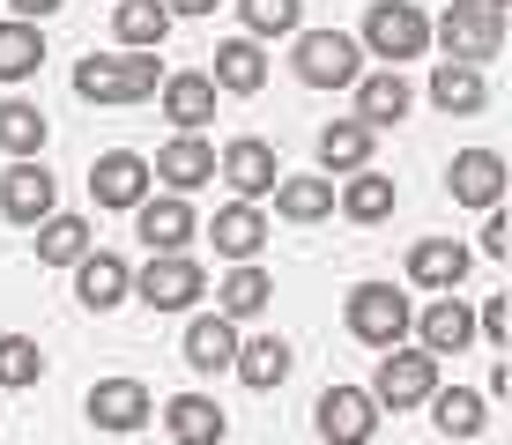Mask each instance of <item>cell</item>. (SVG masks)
Here are the masks:
<instances>
[{
	"mask_svg": "<svg viewBox=\"0 0 512 445\" xmlns=\"http://www.w3.org/2000/svg\"><path fill=\"white\" fill-rule=\"evenodd\" d=\"M156 82H164V67H156V52H90V60H75V97L82 104H141L156 97Z\"/></svg>",
	"mask_w": 512,
	"mask_h": 445,
	"instance_id": "obj_1",
	"label": "cell"
},
{
	"mask_svg": "<svg viewBox=\"0 0 512 445\" xmlns=\"http://www.w3.org/2000/svg\"><path fill=\"white\" fill-rule=\"evenodd\" d=\"M431 38L446 45V60H461V67L498 60V45H505V0H453V8L431 23Z\"/></svg>",
	"mask_w": 512,
	"mask_h": 445,
	"instance_id": "obj_2",
	"label": "cell"
},
{
	"mask_svg": "<svg viewBox=\"0 0 512 445\" xmlns=\"http://www.w3.org/2000/svg\"><path fill=\"white\" fill-rule=\"evenodd\" d=\"M357 60H364V45L349 30H297V45H290V67L305 89H349L364 75Z\"/></svg>",
	"mask_w": 512,
	"mask_h": 445,
	"instance_id": "obj_3",
	"label": "cell"
},
{
	"mask_svg": "<svg viewBox=\"0 0 512 445\" xmlns=\"http://www.w3.org/2000/svg\"><path fill=\"white\" fill-rule=\"evenodd\" d=\"M431 45V15L416 8V0H372L364 8V52L386 67H401V60H416V52Z\"/></svg>",
	"mask_w": 512,
	"mask_h": 445,
	"instance_id": "obj_4",
	"label": "cell"
},
{
	"mask_svg": "<svg viewBox=\"0 0 512 445\" xmlns=\"http://www.w3.org/2000/svg\"><path fill=\"white\" fill-rule=\"evenodd\" d=\"M342 319H349V334H357L364 349H394L416 312H409V297H401L394 282H357L349 305H342Z\"/></svg>",
	"mask_w": 512,
	"mask_h": 445,
	"instance_id": "obj_5",
	"label": "cell"
},
{
	"mask_svg": "<svg viewBox=\"0 0 512 445\" xmlns=\"http://www.w3.org/2000/svg\"><path fill=\"white\" fill-rule=\"evenodd\" d=\"M364 394H372L379 408H416V401H431V394H438V356L394 342V349L379 356V379L364 386Z\"/></svg>",
	"mask_w": 512,
	"mask_h": 445,
	"instance_id": "obj_6",
	"label": "cell"
},
{
	"mask_svg": "<svg viewBox=\"0 0 512 445\" xmlns=\"http://www.w3.org/2000/svg\"><path fill=\"white\" fill-rule=\"evenodd\" d=\"M134 290H141L149 312H186L193 297H208V275H201V260H186V253H149V267L134 275Z\"/></svg>",
	"mask_w": 512,
	"mask_h": 445,
	"instance_id": "obj_7",
	"label": "cell"
},
{
	"mask_svg": "<svg viewBox=\"0 0 512 445\" xmlns=\"http://www.w3.org/2000/svg\"><path fill=\"white\" fill-rule=\"evenodd\" d=\"M312 423H320L327 445H364L379 431V401L364 394V386H327L320 408H312Z\"/></svg>",
	"mask_w": 512,
	"mask_h": 445,
	"instance_id": "obj_8",
	"label": "cell"
},
{
	"mask_svg": "<svg viewBox=\"0 0 512 445\" xmlns=\"http://www.w3.org/2000/svg\"><path fill=\"white\" fill-rule=\"evenodd\" d=\"M216 178L238 193V201H260V193H275V178H282V164H275V149L260 134H238L231 149L216 156Z\"/></svg>",
	"mask_w": 512,
	"mask_h": 445,
	"instance_id": "obj_9",
	"label": "cell"
},
{
	"mask_svg": "<svg viewBox=\"0 0 512 445\" xmlns=\"http://www.w3.org/2000/svg\"><path fill=\"white\" fill-rule=\"evenodd\" d=\"M0 216L23 223V230L52 216V171L38 164V156H15V164L0 171Z\"/></svg>",
	"mask_w": 512,
	"mask_h": 445,
	"instance_id": "obj_10",
	"label": "cell"
},
{
	"mask_svg": "<svg viewBox=\"0 0 512 445\" xmlns=\"http://www.w3.org/2000/svg\"><path fill=\"white\" fill-rule=\"evenodd\" d=\"M149 156H134V149H104L97 164H90V193H97V208H134V201H149Z\"/></svg>",
	"mask_w": 512,
	"mask_h": 445,
	"instance_id": "obj_11",
	"label": "cell"
},
{
	"mask_svg": "<svg viewBox=\"0 0 512 445\" xmlns=\"http://www.w3.org/2000/svg\"><path fill=\"white\" fill-rule=\"evenodd\" d=\"M134 230H141L149 253H186V238H193L186 193H149V201H134Z\"/></svg>",
	"mask_w": 512,
	"mask_h": 445,
	"instance_id": "obj_12",
	"label": "cell"
},
{
	"mask_svg": "<svg viewBox=\"0 0 512 445\" xmlns=\"http://www.w3.org/2000/svg\"><path fill=\"white\" fill-rule=\"evenodd\" d=\"M149 416H156V401H149L141 379H97L90 386V423L97 431H141Z\"/></svg>",
	"mask_w": 512,
	"mask_h": 445,
	"instance_id": "obj_13",
	"label": "cell"
},
{
	"mask_svg": "<svg viewBox=\"0 0 512 445\" xmlns=\"http://www.w3.org/2000/svg\"><path fill=\"white\" fill-rule=\"evenodd\" d=\"M127 290H134V267L119 260V253H97V245H90V253L75 260V297H82L90 312H112V305H127Z\"/></svg>",
	"mask_w": 512,
	"mask_h": 445,
	"instance_id": "obj_14",
	"label": "cell"
},
{
	"mask_svg": "<svg viewBox=\"0 0 512 445\" xmlns=\"http://www.w3.org/2000/svg\"><path fill=\"white\" fill-rule=\"evenodd\" d=\"M446 186H453V201H468V208H498V193H505V156L498 149H461L446 164Z\"/></svg>",
	"mask_w": 512,
	"mask_h": 445,
	"instance_id": "obj_15",
	"label": "cell"
},
{
	"mask_svg": "<svg viewBox=\"0 0 512 445\" xmlns=\"http://www.w3.org/2000/svg\"><path fill=\"white\" fill-rule=\"evenodd\" d=\"M149 178H164L171 193H201L208 178H216V149H208L201 134H179V141H164V149H156Z\"/></svg>",
	"mask_w": 512,
	"mask_h": 445,
	"instance_id": "obj_16",
	"label": "cell"
},
{
	"mask_svg": "<svg viewBox=\"0 0 512 445\" xmlns=\"http://www.w3.org/2000/svg\"><path fill=\"white\" fill-rule=\"evenodd\" d=\"M409 75H401V67H379V75H357V119L364 127H394V119H409Z\"/></svg>",
	"mask_w": 512,
	"mask_h": 445,
	"instance_id": "obj_17",
	"label": "cell"
},
{
	"mask_svg": "<svg viewBox=\"0 0 512 445\" xmlns=\"http://www.w3.org/2000/svg\"><path fill=\"white\" fill-rule=\"evenodd\" d=\"M409 327L423 334V349H431V356H461L468 342H475V312L461 305V297H438V305H423V319H409Z\"/></svg>",
	"mask_w": 512,
	"mask_h": 445,
	"instance_id": "obj_18",
	"label": "cell"
},
{
	"mask_svg": "<svg viewBox=\"0 0 512 445\" xmlns=\"http://www.w3.org/2000/svg\"><path fill=\"white\" fill-rule=\"evenodd\" d=\"M231 356H238V319H223V312H201V319L186 327V364L201 371V379L231 371Z\"/></svg>",
	"mask_w": 512,
	"mask_h": 445,
	"instance_id": "obj_19",
	"label": "cell"
},
{
	"mask_svg": "<svg viewBox=\"0 0 512 445\" xmlns=\"http://www.w3.org/2000/svg\"><path fill=\"white\" fill-rule=\"evenodd\" d=\"M156 89H164V119L179 134H201L208 119H216V82L208 75H164Z\"/></svg>",
	"mask_w": 512,
	"mask_h": 445,
	"instance_id": "obj_20",
	"label": "cell"
},
{
	"mask_svg": "<svg viewBox=\"0 0 512 445\" xmlns=\"http://www.w3.org/2000/svg\"><path fill=\"white\" fill-rule=\"evenodd\" d=\"M164 431L179 438V445H223L231 416H223L208 394H179V401H164Z\"/></svg>",
	"mask_w": 512,
	"mask_h": 445,
	"instance_id": "obj_21",
	"label": "cell"
},
{
	"mask_svg": "<svg viewBox=\"0 0 512 445\" xmlns=\"http://www.w3.org/2000/svg\"><path fill=\"white\" fill-rule=\"evenodd\" d=\"M461 275H468V245L461 238H416L409 245V282H423V290H453Z\"/></svg>",
	"mask_w": 512,
	"mask_h": 445,
	"instance_id": "obj_22",
	"label": "cell"
},
{
	"mask_svg": "<svg viewBox=\"0 0 512 445\" xmlns=\"http://www.w3.org/2000/svg\"><path fill=\"white\" fill-rule=\"evenodd\" d=\"M216 89H231V97H253L260 82H268V52H260V38H223L216 45V75H208Z\"/></svg>",
	"mask_w": 512,
	"mask_h": 445,
	"instance_id": "obj_23",
	"label": "cell"
},
{
	"mask_svg": "<svg viewBox=\"0 0 512 445\" xmlns=\"http://www.w3.org/2000/svg\"><path fill=\"white\" fill-rule=\"evenodd\" d=\"M483 97H490V82H483V67H461V60H438L431 67V104H438V112H483Z\"/></svg>",
	"mask_w": 512,
	"mask_h": 445,
	"instance_id": "obj_24",
	"label": "cell"
},
{
	"mask_svg": "<svg viewBox=\"0 0 512 445\" xmlns=\"http://www.w3.org/2000/svg\"><path fill=\"white\" fill-rule=\"evenodd\" d=\"M208 238H216L223 260H253L260 245H268V216H260L253 201H231V208H216V230H208Z\"/></svg>",
	"mask_w": 512,
	"mask_h": 445,
	"instance_id": "obj_25",
	"label": "cell"
},
{
	"mask_svg": "<svg viewBox=\"0 0 512 445\" xmlns=\"http://www.w3.org/2000/svg\"><path fill=\"white\" fill-rule=\"evenodd\" d=\"M112 30H119V45H127V52H156L171 38V8H164V0H119Z\"/></svg>",
	"mask_w": 512,
	"mask_h": 445,
	"instance_id": "obj_26",
	"label": "cell"
},
{
	"mask_svg": "<svg viewBox=\"0 0 512 445\" xmlns=\"http://www.w3.org/2000/svg\"><path fill=\"white\" fill-rule=\"evenodd\" d=\"M231 371L253 394H268V386H282L290 379V342L282 334H260V342H238V356H231Z\"/></svg>",
	"mask_w": 512,
	"mask_h": 445,
	"instance_id": "obj_27",
	"label": "cell"
},
{
	"mask_svg": "<svg viewBox=\"0 0 512 445\" xmlns=\"http://www.w3.org/2000/svg\"><path fill=\"white\" fill-rule=\"evenodd\" d=\"M342 216H349V223H386V216H394V178L372 171V164L349 171V186H342Z\"/></svg>",
	"mask_w": 512,
	"mask_h": 445,
	"instance_id": "obj_28",
	"label": "cell"
},
{
	"mask_svg": "<svg viewBox=\"0 0 512 445\" xmlns=\"http://www.w3.org/2000/svg\"><path fill=\"white\" fill-rule=\"evenodd\" d=\"M223 319H253V312H268V297H275V275L268 267H253V260H238L231 275H223Z\"/></svg>",
	"mask_w": 512,
	"mask_h": 445,
	"instance_id": "obj_29",
	"label": "cell"
},
{
	"mask_svg": "<svg viewBox=\"0 0 512 445\" xmlns=\"http://www.w3.org/2000/svg\"><path fill=\"white\" fill-rule=\"evenodd\" d=\"M45 67V38H38V23H0V82H30Z\"/></svg>",
	"mask_w": 512,
	"mask_h": 445,
	"instance_id": "obj_30",
	"label": "cell"
},
{
	"mask_svg": "<svg viewBox=\"0 0 512 445\" xmlns=\"http://www.w3.org/2000/svg\"><path fill=\"white\" fill-rule=\"evenodd\" d=\"M30 230H38V260H45V267H75V260L97 245L82 216H45V223H30Z\"/></svg>",
	"mask_w": 512,
	"mask_h": 445,
	"instance_id": "obj_31",
	"label": "cell"
},
{
	"mask_svg": "<svg viewBox=\"0 0 512 445\" xmlns=\"http://www.w3.org/2000/svg\"><path fill=\"white\" fill-rule=\"evenodd\" d=\"M45 134H52V119H45L30 97H8V104H0V149H8V156H38Z\"/></svg>",
	"mask_w": 512,
	"mask_h": 445,
	"instance_id": "obj_32",
	"label": "cell"
},
{
	"mask_svg": "<svg viewBox=\"0 0 512 445\" xmlns=\"http://www.w3.org/2000/svg\"><path fill=\"white\" fill-rule=\"evenodd\" d=\"M320 164L327 171H364V164H372V127H364V119H334V127H320Z\"/></svg>",
	"mask_w": 512,
	"mask_h": 445,
	"instance_id": "obj_33",
	"label": "cell"
},
{
	"mask_svg": "<svg viewBox=\"0 0 512 445\" xmlns=\"http://www.w3.org/2000/svg\"><path fill=\"white\" fill-rule=\"evenodd\" d=\"M327 208H334V178H275V216L320 223Z\"/></svg>",
	"mask_w": 512,
	"mask_h": 445,
	"instance_id": "obj_34",
	"label": "cell"
},
{
	"mask_svg": "<svg viewBox=\"0 0 512 445\" xmlns=\"http://www.w3.org/2000/svg\"><path fill=\"white\" fill-rule=\"evenodd\" d=\"M238 15H245V38H297L305 0H238Z\"/></svg>",
	"mask_w": 512,
	"mask_h": 445,
	"instance_id": "obj_35",
	"label": "cell"
},
{
	"mask_svg": "<svg viewBox=\"0 0 512 445\" xmlns=\"http://www.w3.org/2000/svg\"><path fill=\"white\" fill-rule=\"evenodd\" d=\"M431 408H438V431L446 438H475L483 431V394H468V386H446V394H431Z\"/></svg>",
	"mask_w": 512,
	"mask_h": 445,
	"instance_id": "obj_36",
	"label": "cell"
},
{
	"mask_svg": "<svg viewBox=\"0 0 512 445\" xmlns=\"http://www.w3.org/2000/svg\"><path fill=\"white\" fill-rule=\"evenodd\" d=\"M45 379V349L30 334H0V386H38Z\"/></svg>",
	"mask_w": 512,
	"mask_h": 445,
	"instance_id": "obj_37",
	"label": "cell"
},
{
	"mask_svg": "<svg viewBox=\"0 0 512 445\" xmlns=\"http://www.w3.org/2000/svg\"><path fill=\"white\" fill-rule=\"evenodd\" d=\"M475 327H483V342H490V349H505V334H512V305H505V297H490Z\"/></svg>",
	"mask_w": 512,
	"mask_h": 445,
	"instance_id": "obj_38",
	"label": "cell"
},
{
	"mask_svg": "<svg viewBox=\"0 0 512 445\" xmlns=\"http://www.w3.org/2000/svg\"><path fill=\"white\" fill-rule=\"evenodd\" d=\"M483 253H490V260H505V253H512V230H505L498 208H490V223H483Z\"/></svg>",
	"mask_w": 512,
	"mask_h": 445,
	"instance_id": "obj_39",
	"label": "cell"
},
{
	"mask_svg": "<svg viewBox=\"0 0 512 445\" xmlns=\"http://www.w3.org/2000/svg\"><path fill=\"white\" fill-rule=\"evenodd\" d=\"M8 8L23 15V23H45V15H52V8H67V0H8Z\"/></svg>",
	"mask_w": 512,
	"mask_h": 445,
	"instance_id": "obj_40",
	"label": "cell"
},
{
	"mask_svg": "<svg viewBox=\"0 0 512 445\" xmlns=\"http://www.w3.org/2000/svg\"><path fill=\"white\" fill-rule=\"evenodd\" d=\"M171 8V23H179V15H216V0H164Z\"/></svg>",
	"mask_w": 512,
	"mask_h": 445,
	"instance_id": "obj_41",
	"label": "cell"
}]
</instances>
